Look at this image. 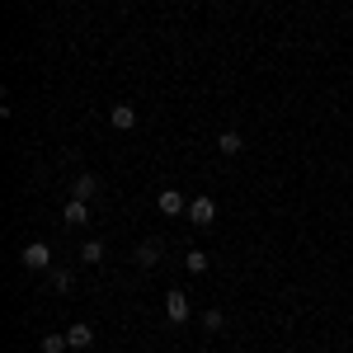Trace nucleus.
I'll return each instance as SVG.
<instances>
[{"label":"nucleus","mask_w":353,"mask_h":353,"mask_svg":"<svg viewBox=\"0 0 353 353\" xmlns=\"http://www.w3.org/2000/svg\"><path fill=\"white\" fill-rule=\"evenodd\" d=\"M52 288L57 292H71V288H76V273L71 269H52Z\"/></svg>","instance_id":"obj_13"},{"label":"nucleus","mask_w":353,"mask_h":353,"mask_svg":"<svg viewBox=\"0 0 353 353\" xmlns=\"http://www.w3.org/2000/svg\"><path fill=\"white\" fill-rule=\"evenodd\" d=\"M208 264H212V259H208L203 250H189V254H184V269L189 273H208Z\"/></svg>","instance_id":"obj_12"},{"label":"nucleus","mask_w":353,"mask_h":353,"mask_svg":"<svg viewBox=\"0 0 353 353\" xmlns=\"http://www.w3.org/2000/svg\"><path fill=\"white\" fill-rule=\"evenodd\" d=\"M85 221H90V203L85 198H71L66 203V226H85Z\"/></svg>","instance_id":"obj_9"},{"label":"nucleus","mask_w":353,"mask_h":353,"mask_svg":"<svg viewBox=\"0 0 353 353\" xmlns=\"http://www.w3.org/2000/svg\"><path fill=\"white\" fill-rule=\"evenodd\" d=\"M156 208H161L165 217H189V198H184L179 189H165L161 198H156Z\"/></svg>","instance_id":"obj_2"},{"label":"nucleus","mask_w":353,"mask_h":353,"mask_svg":"<svg viewBox=\"0 0 353 353\" xmlns=\"http://www.w3.org/2000/svg\"><path fill=\"white\" fill-rule=\"evenodd\" d=\"M81 264H104V245H99V241H85L81 245Z\"/></svg>","instance_id":"obj_11"},{"label":"nucleus","mask_w":353,"mask_h":353,"mask_svg":"<svg viewBox=\"0 0 353 353\" xmlns=\"http://www.w3.org/2000/svg\"><path fill=\"white\" fill-rule=\"evenodd\" d=\"M141 269H151V264H161V241H141L137 245V254H132Z\"/></svg>","instance_id":"obj_7"},{"label":"nucleus","mask_w":353,"mask_h":353,"mask_svg":"<svg viewBox=\"0 0 353 353\" xmlns=\"http://www.w3.org/2000/svg\"><path fill=\"white\" fill-rule=\"evenodd\" d=\"M66 339H71V353H85L90 344H94V330H90V325H71V330H66Z\"/></svg>","instance_id":"obj_8"},{"label":"nucleus","mask_w":353,"mask_h":353,"mask_svg":"<svg viewBox=\"0 0 353 353\" xmlns=\"http://www.w3.org/2000/svg\"><path fill=\"white\" fill-rule=\"evenodd\" d=\"M66 349H71L66 334H48V339H43V353H66Z\"/></svg>","instance_id":"obj_14"},{"label":"nucleus","mask_w":353,"mask_h":353,"mask_svg":"<svg viewBox=\"0 0 353 353\" xmlns=\"http://www.w3.org/2000/svg\"><path fill=\"white\" fill-rule=\"evenodd\" d=\"M203 330H212V334H217V330H226V316H221L217 306H212V311L203 316Z\"/></svg>","instance_id":"obj_15"},{"label":"nucleus","mask_w":353,"mask_h":353,"mask_svg":"<svg viewBox=\"0 0 353 353\" xmlns=\"http://www.w3.org/2000/svg\"><path fill=\"white\" fill-rule=\"evenodd\" d=\"M165 316H170L174 325H184V321L193 316V311H189V297H184L179 288H174V292H165Z\"/></svg>","instance_id":"obj_3"},{"label":"nucleus","mask_w":353,"mask_h":353,"mask_svg":"<svg viewBox=\"0 0 353 353\" xmlns=\"http://www.w3.org/2000/svg\"><path fill=\"white\" fill-rule=\"evenodd\" d=\"M189 221L193 226H212L217 221V203L203 193V198H189Z\"/></svg>","instance_id":"obj_1"},{"label":"nucleus","mask_w":353,"mask_h":353,"mask_svg":"<svg viewBox=\"0 0 353 353\" xmlns=\"http://www.w3.org/2000/svg\"><path fill=\"white\" fill-rule=\"evenodd\" d=\"M19 259H24V269H48V264H52V250H48L43 241H33V245H24Z\"/></svg>","instance_id":"obj_4"},{"label":"nucleus","mask_w":353,"mask_h":353,"mask_svg":"<svg viewBox=\"0 0 353 353\" xmlns=\"http://www.w3.org/2000/svg\"><path fill=\"white\" fill-rule=\"evenodd\" d=\"M217 151H221V156H241V151H245V137L241 132H217Z\"/></svg>","instance_id":"obj_10"},{"label":"nucleus","mask_w":353,"mask_h":353,"mask_svg":"<svg viewBox=\"0 0 353 353\" xmlns=\"http://www.w3.org/2000/svg\"><path fill=\"white\" fill-rule=\"evenodd\" d=\"M109 123L118 128V132H132V128H137V109H132V104H113Z\"/></svg>","instance_id":"obj_5"},{"label":"nucleus","mask_w":353,"mask_h":353,"mask_svg":"<svg viewBox=\"0 0 353 353\" xmlns=\"http://www.w3.org/2000/svg\"><path fill=\"white\" fill-rule=\"evenodd\" d=\"M94 193H99V179H94V174H76V179H71V198H85V203H90Z\"/></svg>","instance_id":"obj_6"}]
</instances>
